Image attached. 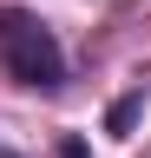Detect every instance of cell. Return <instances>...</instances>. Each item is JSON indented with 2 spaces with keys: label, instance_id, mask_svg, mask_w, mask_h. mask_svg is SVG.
I'll use <instances>...</instances> for the list:
<instances>
[{
  "label": "cell",
  "instance_id": "obj_1",
  "mask_svg": "<svg viewBox=\"0 0 151 158\" xmlns=\"http://www.w3.org/2000/svg\"><path fill=\"white\" fill-rule=\"evenodd\" d=\"M0 59L20 86H59L66 79V53L26 7H0Z\"/></svg>",
  "mask_w": 151,
  "mask_h": 158
},
{
  "label": "cell",
  "instance_id": "obj_2",
  "mask_svg": "<svg viewBox=\"0 0 151 158\" xmlns=\"http://www.w3.org/2000/svg\"><path fill=\"white\" fill-rule=\"evenodd\" d=\"M138 112H145V99H138V92L118 99V106H112V132H131V125H138Z\"/></svg>",
  "mask_w": 151,
  "mask_h": 158
},
{
  "label": "cell",
  "instance_id": "obj_3",
  "mask_svg": "<svg viewBox=\"0 0 151 158\" xmlns=\"http://www.w3.org/2000/svg\"><path fill=\"white\" fill-rule=\"evenodd\" d=\"M59 158H85V145H79V138H72V145H66V152H59Z\"/></svg>",
  "mask_w": 151,
  "mask_h": 158
}]
</instances>
